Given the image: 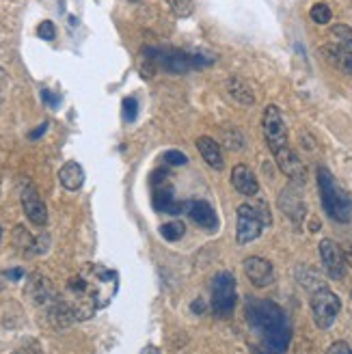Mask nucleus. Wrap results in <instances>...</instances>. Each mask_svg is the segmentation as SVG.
Here are the masks:
<instances>
[{
    "label": "nucleus",
    "mask_w": 352,
    "mask_h": 354,
    "mask_svg": "<svg viewBox=\"0 0 352 354\" xmlns=\"http://www.w3.org/2000/svg\"><path fill=\"white\" fill-rule=\"evenodd\" d=\"M5 277H7V279H11V281H20V279L24 277V270H20V268H13V270H9Z\"/></svg>",
    "instance_id": "nucleus-29"
},
{
    "label": "nucleus",
    "mask_w": 352,
    "mask_h": 354,
    "mask_svg": "<svg viewBox=\"0 0 352 354\" xmlns=\"http://www.w3.org/2000/svg\"><path fill=\"white\" fill-rule=\"evenodd\" d=\"M279 207L284 209V214H286L288 218H292L296 225L305 218V212H307V207H305V203H303V197H301V194H298V190L292 188V186H288L284 192H281V197H279Z\"/></svg>",
    "instance_id": "nucleus-16"
},
{
    "label": "nucleus",
    "mask_w": 352,
    "mask_h": 354,
    "mask_svg": "<svg viewBox=\"0 0 352 354\" xmlns=\"http://www.w3.org/2000/svg\"><path fill=\"white\" fill-rule=\"evenodd\" d=\"M331 35L335 37V44L324 46L322 52L337 69L352 76V28L346 24H337L331 28Z\"/></svg>",
    "instance_id": "nucleus-5"
},
{
    "label": "nucleus",
    "mask_w": 352,
    "mask_h": 354,
    "mask_svg": "<svg viewBox=\"0 0 352 354\" xmlns=\"http://www.w3.org/2000/svg\"><path fill=\"white\" fill-rule=\"evenodd\" d=\"M340 309H342V300L326 286L311 294V315H313V322L318 328L326 330L335 324Z\"/></svg>",
    "instance_id": "nucleus-7"
},
{
    "label": "nucleus",
    "mask_w": 352,
    "mask_h": 354,
    "mask_svg": "<svg viewBox=\"0 0 352 354\" xmlns=\"http://www.w3.org/2000/svg\"><path fill=\"white\" fill-rule=\"evenodd\" d=\"M320 259H322V266H324V270L328 272L331 279H335V281H342L346 277V255L342 251V246L337 242H333V240H322L320 242Z\"/></svg>",
    "instance_id": "nucleus-11"
},
{
    "label": "nucleus",
    "mask_w": 352,
    "mask_h": 354,
    "mask_svg": "<svg viewBox=\"0 0 352 354\" xmlns=\"http://www.w3.org/2000/svg\"><path fill=\"white\" fill-rule=\"evenodd\" d=\"M184 212L186 214L195 221L201 229H205V232H216L219 229V216H216V212L214 207L210 205L207 201H186L184 203Z\"/></svg>",
    "instance_id": "nucleus-13"
},
{
    "label": "nucleus",
    "mask_w": 352,
    "mask_h": 354,
    "mask_svg": "<svg viewBox=\"0 0 352 354\" xmlns=\"http://www.w3.org/2000/svg\"><path fill=\"white\" fill-rule=\"evenodd\" d=\"M197 149H199L203 160L207 162V167H212L216 171L223 169V165H225L223 149H221V143H216L212 136H199L197 138Z\"/></svg>",
    "instance_id": "nucleus-17"
},
{
    "label": "nucleus",
    "mask_w": 352,
    "mask_h": 354,
    "mask_svg": "<svg viewBox=\"0 0 352 354\" xmlns=\"http://www.w3.org/2000/svg\"><path fill=\"white\" fill-rule=\"evenodd\" d=\"M344 255H346V261L352 266V246H350V249H346V253H344Z\"/></svg>",
    "instance_id": "nucleus-31"
},
{
    "label": "nucleus",
    "mask_w": 352,
    "mask_h": 354,
    "mask_svg": "<svg viewBox=\"0 0 352 354\" xmlns=\"http://www.w3.org/2000/svg\"><path fill=\"white\" fill-rule=\"evenodd\" d=\"M227 91H230V95L242 104V106H253L255 104V93L253 88L249 86V82L242 80L240 76H232L230 80H227Z\"/></svg>",
    "instance_id": "nucleus-19"
},
{
    "label": "nucleus",
    "mask_w": 352,
    "mask_h": 354,
    "mask_svg": "<svg viewBox=\"0 0 352 354\" xmlns=\"http://www.w3.org/2000/svg\"><path fill=\"white\" fill-rule=\"evenodd\" d=\"M20 201H22L26 218L33 225H37V227L48 225V207H46V203L41 199V194L37 192V188H35L30 182H24L22 192H20Z\"/></svg>",
    "instance_id": "nucleus-10"
},
{
    "label": "nucleus",
    "mask_w": 352,
    "mask_h": 354,
    "mask_svg": "<svg viewBox=\"0 0 352 354\" xmlns=\"http://www.w3.org/2000/svg\"><path fill=\"white\" fill-rule=\"evenodd\" d=\"M184 232H186L184 223H167V225H163V227H160L163 238H165V240H169V242H178V240L184 236Z\"/></svg>",
    "instance_id": "nucleus-21"
},
{
    "label": "nucleus",
    "mask_w": 352,
    "mask_h": 354,
    "mask_svg": "<svg viewBox=\"0 0 352 354\" xmlns=\"http://www.w3.org/2000/svg\"><path fill=\"white\" fill-rule=\"evenodd\" d=\"M270 214L266 205L255 207L249 203H242L238 207V225H236V238L240 244H249L257 240L263 232V227L270 225Z\"/></svg>",
    "instance_id": "nucleus-4"
},
{
    "label": "nucleus",
    "mask_w": 352,
    "mask_h": 354,
    "mask_svg": "<svg viewBox=\"0 0 352 354\" xmlns=\"http://www.w3.org/2000/svg\"><path fill=\"white\" fill-rule=\"evenodd\" d=\"M236 309V279L232 272H219L212 281V311L230 317Z\"/></svg>",
    "instance_id": "nucleus-8"
},
{
    "label": "nucleus",
    "mask_w": 352,
    "mask_h": 354,
    "mask_svg": "<svg viewBox=\"0 0 352 354\" xmlns=\"http://www.w3.org/2000/svg\"><path fill=\"white\" fill-rule=\"evenodd\" d=\"M119 290V274L102 263H86L65 286V303L74 320H89L98 309L111 305Z\"/></svg>",
    "instance_id": "nucleus-1"
},
{
    "label": "nucleus",
    "mask_w": 352,
    "mask_h": 354,
    "mask_svg": "<svg viewBox=\"0 0 352 354\" xmlns=\"http://www.w3.org/2000/svg\"><path fill=\"white\" fill-rule=\"evenodd\" d=\"M232 184L240 194H244V197H255V194H259L257 175L246 165H236L232 169Z\"/></svg>",
    "instance_id": "nucleus-15"
},
{
    "label": "nucleus",
    "mask_w": 352,
    "mask_h": 354,
    "mask_svg": "<svg viewBox=\"0 0 352 354\" xmlns=\"http://www.w3.org/2000/svg\"><path fill=\"white\" fill-rule=\"evenodd\" d=\"M309 15H311V20H313L315 24H328V22H331V17H333V11H331V7H328L326 3H315V5L311 7Z\"/></svg>",
    "instance_id": "nucleus-20"
},
{
    "label": "nucleus",
    "mask_w": 352,
    "mask_h": 354,
    "mask_svg": "<svg viewBox=\"0 0 352 354\" xmlns=\"http://www.w3.org/2000/svg\"><path fill=\"white\" fill-rule=\"evenodd\" d=\"M318 188L326 214L337 223H350L352 218V197L335 182L326 167H318Z\"/></svg>",
    "instance_id": "nucleus-3"
},
{
    "label": "nucleus",
    "mask_w": 352,
    "mask_h": 354,
    "mask_svg": "<svg viewBox=\"0 0 352 354\" xmlns=\"http://www.w3.org/2000/svg\"><path fill=\"white\" fill-rule=\"evenodd\" d=\"M163 160H165L169 167H182V165L188 162V158H186V153H182V151H178V149H171V151H167V153L163 156Z\"/></svg>",
    "instance_id": "nucleus-24"
},
{
    "label": "nucleus",
    "mask_w": 352,
    "mask_h": 354,
    "mask_svg": "<svg viewBox=\"0 0 352 354\" xmlns=\"http://www.w3.org/2000/svg\"><path fill=\"white\" fill-rule=\"evenodd\" d=\"M138 115V102L136 97H126L123 100V121L132 123Z\"/></svg>",
    "instance_id": "nucleus-23"
},
{
    "label": "nucleus",
    "mask_w": 352,
    "mask_h": 354,
    "mask_svg": "<svg viewBox=\"0 0 352 354\" xmlns=\"http://www.w3.org/2000/svg\"><path fill=\"white\" fill-rule=\"evenodd\" d=\"M244 274L255 288H268L275 281V268L268 259L263 257H246L244 259Z\"/></svg>",
    "instance_id": "nucleus-12"
},
{
    "label": "nucleus",
    "mask_w": 352,
    "mask_h": 354,
    "mask_svg": "<svg viewBox=\"0 0 352 354\" xmlns=\"http://www.w3.org/2000/svg\"><path fill=\"white\" fill-rule=\"evenodd\" d=\"M326 354H352V348L346 342H335V344L328 348Z\"/></svg>",
    "instance_id": "nucleus-27"
},
{
    "label": "nucleus",
    "mask_w": 352,
    "mask_h": 354,
    "mask_svg": "<svg viewBox=\"0 0 352 354\" xmlns=\"http://www.w3.org/2000/svg\"><path fill=\"white\" fill-rule=\"evenodd\" d=\"M261 130H263V138H266V145L272 151V156L290 147L288 126L284 121V115H281V111H279V106L270 104V106L263 109Z\"/></svg>",
    "instance_id": "nucleus-6"
},
{
    "label": "nucleus",
    "mask_w": 352,
    "mask_h": 354,
    "mask_svg": "<svg viewBox=\"0 0 352 354\" xmlns=\"http://www.w3.org/2000/svg\"><path fill=\"white\" fill-rule=\"evenodd\" d=\"M151 188H154V207L167 214H184L186 201H175L173 186L169 182L167 171H154L151 173Z\"/></svg>",
    "instance_id": "nucleus-9"
},
{
    "label": "nucleus",
    "mask_w": 352,
    "mask_h": 354,
    "mask_svg": "<svg viewBox=\"0 0 352 354\" xmlns=\"http://www.w3.org/2000/svg\"><path fill=\"white\" fill-rule=\"evenodd\" d=\"M37 35L41 39H46V41H55V37H57V28H55V24H52L50 20H46V22H41L39 26H37Z\"/></svg>",
    "instance_id": "nucleus-25"
},
{
    "label": "nucleus",
    "mask_w": 352,
    "mask_h": 354,
    "mask_svg": "<svg viewBox=\"0 0 352 354\" xmlns=\"http://www.w3.org/2000/svg\"><path fill=\"white\" fill-rule=\"evenodd\" d=\"M246 317L253 326V330L261 337V342L270 348V352L281 354L290 344V322L286 311L270 300H251L246 305Z\"/></svg>",
    "instance_id": "nucleus-2"
},
{
    "label": "nucleus",
    "mask_w": 352,
    "mask_h": 354,
    "mask_svg": "<svg viewBox=\"0 0 352 354\" xmlns=\"http://www.w3.org/2000/svg\"><path fill=\"white\" fill-rule=\"evenodd\" d=\"M167 5L171 7V11L178 17H190L192 11H195L192 0H167Z\"/></svg>",
    "instance_id": "nucleus-22"
},
{
    "label": "nucleus",
    "mask_w": 352,
    "mask_h": 354,
    "mask_svg": "<svg viewBox=\"0 0 352 354\" xmlns=\"http://www.w3.org/2000/svg\"><path fill=\"white\" fill-rule=\"evenodd\" d=\"M59 182L67 190H78V188H82V184H84V169L78 162H74V160L65 162L61 167V171H59Z\"/></svg>",
    "instance_id": "nucleus-18"
},
{
    "label": "nucleus",
    "mask_w": 352,
    "mask_h": 354,
    "mask_svg": "<svg viewBox=\"0 0 352 354\" xmlns=\"http://www.w3.org/2000/svg\"><path fill=\"white\" fill-rule=\"evenodd\" d=\"M275 160H277V165H279L281 173L288 175L292 182H298V184L305 182L307 169H305L303 160L296 156V151H294L292 147H288V149H284V151L275 153Z\"/></svg>",
    "instance_id": "nucleus-14"
},
{
    "label": "nucleus",
    "mask_w": 352,
    "mask_h": 354,
    "mask_svg": "<svg viewBox=\"0 0 352 354\" xmlns=\"http://www.w3.org/2000/svg\"><path fill=\"white\" fill-rule=\"evenodd\" d=\"M41 100L50 106V109H57L59 106V102H61V95H57V93H52L50 88H44L41 91Z\"/></svg>",
    "instance_id": "nucleus-26"
},
{
    "label": "nucleus",
    "mask_w": 352,
    "mask_h": 354,
    "mask_svg": "<svg viewBox=\"0 0 352 354\" xmlns=\"http://www.w3.org/2000/svg\"><path fill=\"white\" fill-rule=\"evenodd\" d=\"M140 354H160V350H158L156 346H147V348H143V352Z\"/></svg>",
    "instance_id": "nucleus-30"
},
{
    "label": "nucleus",
    "mask_w": 352,
    "mask_h": 354,
    "mask_svg": "<svg viewBox=\"0 0 352 354\" xmlns=\"http://www.w3.org/2000/svg\"><path fill=\"white\" fill-rule=\"evenodd\" d=\"M0 240H3V229H0Z\"/></svg>",
    "instance_id": "nucleus-32"
},
{
    "label": "nucleus",
    "mask_w": 352,
    "mask_h": 354,
    "mask_svg": "<svg viewBox=\"0 0 352 354\" xmlns=\"http://www.w3.org/2000/svg\"><path fill=\"white\" fill-rule=\"evenodd\" d=\"M46 130H48V123L44 121V123H41V126H39L37 130H33V132L28 134V138H33V140H37L39 136H44V134H46Z\"/></svg>",
    "instance_id": "nucleus-28"
}]
</instances>
